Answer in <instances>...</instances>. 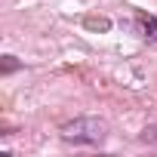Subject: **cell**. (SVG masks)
Wrapping results in <instances>:
<instances>
[{
  "mask_svg": "<svg viewBox=\"0 0 157 157\" xmlns=\"http://www.w3.org/2000/svg\"><path fill=\"white\" fill-rule=\"evenodd\" d=\"M136 25L142 28V37L148 43H157V16H148V13L136 10Z\"/></svg>",
  "mask_w": 157,
  "mask_h": 157,
  "instance_id": "obj_2",
  "label": "cell"
},
{
  "mask_svg": "<svg viewBox=\"0 0 157 157\" xmlns=\"http://www.w3.org/2000/svg\"><path fill=\"white\" fill-rule=\"evenodd\" d=\"M139 139L145 142V145H151V148H157V123H148L142 132H139Z\"/></svg>",
  "mask_w": 157,
  "mask_h": 157,
  "instance_id": "obj_3",
  "label": "cell"
},
{
  "mask_svg": "<svg viewBox=\"0 0 157 157\" xmlns=\"http://www.w3.org/2000/svg\"><path fill=\"white\" fill-rule=\"evenodd\" d=\"M86 25H90V28H102V31H108V28H111V22H108V19H86Z\"/></svg>",
  "mask_w": 157,
  "mask_h": 157,
  "instance_id": "obj_5",
  "label": "cell"
},
{
  "mask_svg": "<svg viewBox=\"0 0 157 157\" xmlns=\"http://www.w3.org/2000/svg\"><path fill=\"white\" fill-rule=\"evenodd\" d=\"M16 68H22V62H19L16 56H3V68H0V74L6 77V74H13Z\"/></svg>",
  "mask_w": 157,
  "mask_h": 157,
  "instance_id": "obj_4",
  "label": "cell"
},
{
  "mask_svg": "<svg viewBox=\"0 0 157 157\" xmlns=\"http://www.w3.org/2000/svg\"><path fill=\"white\" fill-rule=\"evenodd\" d=\"M59 132H62V142H68V145H90V148H96V145H102L108 139V123L102 117L83 114V117H74V120L62 123Z\"/></svg>",
  "mask_w": 157,
  "mask_h": 157,
  "instance_id": "obj_1",
  "label": "cell"
}]
</instances>
